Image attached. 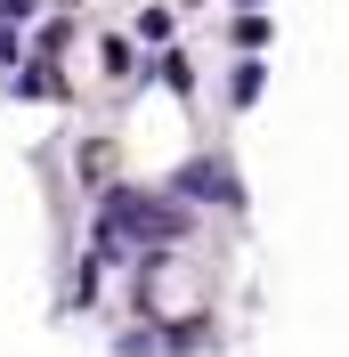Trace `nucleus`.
<instances>
[{"instance_id": "1", "label": "nucleus", "mask_w": 349, "mask_h": 357, "mask_svg": "<svg viewBox=\"0 0 349 357\" xmlns=\"http://www.w3.org/2000/svg\"><path fill=\"white\" fill-rule=\"evenodd\" d=\"M171 187H179V195H211V203H228V211H244V187H236L228 171H211V162H187Z\"/></svg>"}, {"instance_id": "2", "label": "nucleus", "mask_w": 349, "mask_h": 357, "mask_svg": "<svg viewBox=\"0 0 349 357\" xmlns=\"http://www.w3.org/2000/svg\"><path fill=\"white\" fill-rule=\"evenodd\" d=\"M8 17L24 24V17H33V0H0V24H8Z\"/></svg>"}]
</instances>
